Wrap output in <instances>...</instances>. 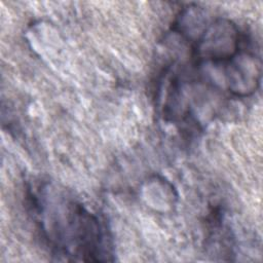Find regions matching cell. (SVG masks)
<instances>
[{"label": "cell", "mask_w": 263, "mask_h": 263, "mask_svg": "<svg viewBox=\"0 0 263 263\" xmlns=\"http://www.w3.org/2000/svg\"><path fill=\"white\" fill-rule=\"evenodd\" d=\"M28 198L41 237L58 259L113 261L109 230L82 202L47 182L31 187Z\"/></svg>", "instance_id": "cell-1"}, {"label": "cell", "mask_w": 263, "mask_h": 263, "mask_svg": "<svg viewBox=\"0 0 263 263\" xmlns=\"http://www.w3.org/2000/svg\"><path fill=\"white\" fill-rule=\"evenodd\" d=\"M241 49L239 29L234 22L226 17L209 21L191 43V54L196 65H223Z\"/></svg>", "instance_id": "cell-2"}, {"label": "cell", "mask_w": 263, "mask_h": 263, "mask_svg": "<svg viewBox=\"0 0 263 263\" xmlns=\"http://www.w3.org/2000/svg\"><path fill=\"white\" fill-rule=\"evenodd\" d=\"M222 66L224 87L231 96L242 99L256 92L262 76V62L259 55L242 48Z\"/></svg>", "instance_id": "cell-3"}]
</instances>
